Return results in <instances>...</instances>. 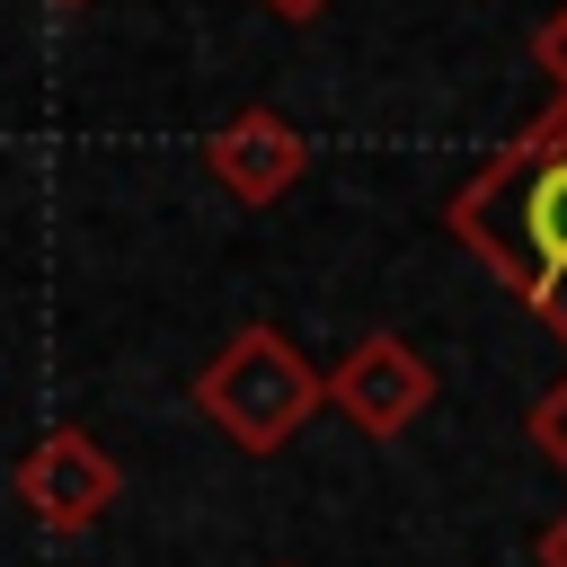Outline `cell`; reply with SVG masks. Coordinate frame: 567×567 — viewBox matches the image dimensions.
I'll list each match as a JSON object with an SVG mask.
<instances>
[{"mask_svg": "<svg viewBox=\"0 0 567 567\" xmlns=\"http://www.w3.org/2000/svg\"><path fill=\"white\" fill-rule=\"evenodd\" d=\"M443 239L567 337V97H549L443 195Z\"/></svg>", "mask_w": 567, "mask_h": 567, "instance_id": "obj_1", "label": "cell"}, {"mask_svg": "<svg viewBox=\"0 0 567 567\" xmlns=\"http://www.w3.org/2000/svg\"><path fill=\"white\" fill-rule=\"evenodd\" d=\"M186 399H195V416H204L230 452L275 461V452L328 408V372H319L284 328L248 319V328H230V337L213 346V363L186 381Z\"/></svg>", "mask_w": 567, "mask_h": 567, "instance_id": "obj_2", "label": "cell"}, {"mask_svg": "<svg viewBox=\"0 0 567 567\" xmlns=\"http://www.w3.org/2000/svg\"><path fill=\"white\" fill-rule=\"evenodd\" d=\"M9 496L27 505L35 532L53 540H80L106 523V505L124 496V461L89 434V425H44L18 461H9Z\"/></svg>", "mask_w": 567, "mask_h": 567, "instance_id": "obj_3", "label": "cell"}, {"mask_svg": "<svg viewBox=\"0 0 567 567\" xmlns=\"http://www.w3.org/2000/svg\"><path fill=\"white\" fill-rule=\"evenodd\" d=\"M434 399H443V381H434V363H425L399 328H363V337L328 363V408H337L354 434H372V443H399Z\"/></svg>", "mask_w": 567, "mask_h": 567, "instance_id": "obj_4", "label": "cell"}, {"mask_svg": "<svg viewBox=\"0 0 567 567\" xmlns=\"http://www.w3.org/2000/svg\"><path fill=\"white\" fill-rule=\"evenodd\" d=\"M204 177L230 195V204H284L301 177H310V133L284 115V106H230L213 133H204Z\"/></svg>", "mask_w": 567, "mask_h": 567, "instance_id": "obj_5", "label": "cell"}, {"mask_svg": "<svg viewBox=\"0 0 567 567\" xmlns=\"http://www.w3.org/2000/svg\"><path fill=\"white\" fill-rule=\"evenodd\" d=\"M523 434H532V452H540V461H549V470L567 478V372H558V381H549V390L532 399V416H523Z\"/></svg>", "mask_w": 567, "mask_h": 567, "instance_id": "obj_6", "label": "cell"}, {"mask_svg": "<svg viewBox=\"0 0 567 567\" xmlns=\"http://www.w3.org/2000/svg\"><path fill=\"white\" fill-rule=\"evenodd\" d=\"M532 62H540V80H549V97H567V0L532 27Z\"/></svg>", "mask_w": 567, "mask_h": 567, "instance_id": "obj_7", "label": "cell"}, {"mask_svg": "<svg viewBox=\"0 0 567 567\" xmlns=\"http://www.w3.org/2000/svg\"><path fill=\"white\" fill-rule=\"evenodd\" d=\"M532 567H567V514H549V523L532 532Z\"/></svg>", "mask_w": 567, "mask_h": 567, "instance_id": "obj_8", "label": "cell"}, {"mask_svg": "<svg viewBox=\"0 0 567 567\" xmlns=\"http://www.w3.org/2000/svg\"><path fill=\"white\" fill-rule=\"evenodd\" d=\"M266 18H284V27H310V18H328V0H257Z\"/></svg>", "mask_w": 567, "mask_h": 567, "instance_id": "obj_9", "label": "cell"}, {"mask_svg": "<svg viewBox=\"0 0 567 567\" xmlns=\"http://www.w3.org/2000/svg\"><path fill=\"white\" fill-rule=\"evenodd\" d=\"M53 9H80V0H53Z\"/></svg>", "mask_w": 567, "mask_h": 567, "instance_id": "obj_10", "label": "cell"}, {"mask_svg": "<svg viewBox=\"0 0 567 567\" xmlns=\"http://www.w3.org/2000/svg\"><path fill=\"white\" fill-rule=\"evenodd\" d=\"M275 567H292V558H275Z\"/></svg>", "mask_w": 567, "mask_h": 567, "instance_id": "obj_11", "label": "cell"}]
</instances>
